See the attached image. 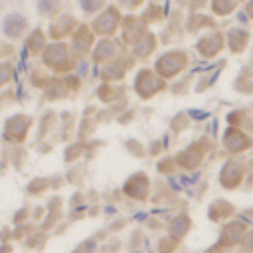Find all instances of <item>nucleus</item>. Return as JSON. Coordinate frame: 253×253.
<instances>
[{
    "label": "nucleus",
    "instance_id": "f257e3e1",
    "mask_svg": "<svg viewBox=\"0 0 253 253\" xmlns=\"http://www.w3.org/2000/svg\"><path fill=\"white\" fill-rule=\"evenodd\" d=\"M182 63H184V55H180V53H168V55H164L158 61V71L162 75H172V73H176L182 67Z\"/></svg>",
    "mask_w": 253,
    "mask_h": 253
},
{
    "label": "nucleus",
    "instance_id": "f03ea898",
    "mask_svg": "<svg viewBox=\"0 0 253 253\" xmlns=\"http://www.w3.org/2000/svg\"><path fill=\"white\" fill-rule=\"evenodd\" d=\"M115 24H117V14H115L113 10H109V12H105V14L95 22V28H97L101 34H109V32L115 28Z\"/></svg>",
    "mask_w": 253,
    "mask_h": 253
},
{
    "label": "nucleus",
    "instance_id": "7ed1b4c3",
    "mask_svg": "<svg viewBox=\"0 0 253 253\" xmlns=\"http://www.w3.org/2000/svg\"><path fill=\"white\" fill-rule=\"evenodd\" d=\"M138 79H140V81H138V85H136V87H138V91H140L142 95H148V93H152L154 89H158V87H160L158 79H154L150 73H140V75H138Z\"/></svg>",
    "mask_w": 253,
    "mask_h": 253
},
{
    "label": "nucleus",
    "instance_id": "20e7f679",
    "mask_svg": "<svg viewBox=\"0 0 253 253\" xmlns=\"http://www.w3.org/2000/svg\"><path fill=\"white\" fill-rule=\"evenodd\" d=\"M24 26H26V22H24L18 14H14V16H10V18L6 20L4 30H6V34H10V36H18V34L24 30Z\"/></svg>",
    "mask_w": 253,
    "mask_h": 253
},
{
    "label": "nucleus",
    "instance_id": "39448f33",
    "mask_svg": "<svg viewBox=\"0 0 253 253\" xmlns=\"http://www.w3.org/2000/svg\"><path fill=\"white\" fill-rule=\"evenodd\" d=\"M219 47H221V38H219V36H210V38H206V40L200 43V49H202L206 55L215 53Z\"/></svg>",
    "mask_w": 253,
    "mask_h": 253
},
{
    "label": "nucleus",
    "instance_id": "423d86ee",
    "mask_svg": "<svg viewBox=\"0 0 253 253\" xmlns=\"http://www.w3.org/2000/svg\"><path fill=\"white\" fill-rule=\"evenodd\" d=\"M215 10L217 12H221V14H225V12H229L231 8H233V0H215Z\"/></svg>",
    "mask_w": 253,
    "mask_h": 253
},
{
    "label": "nucleus",
    "instance_id": "0eeeda50",
    "mask_svg": "<svg viewBox=\"0 0 253 253\" xmlns=\"http://www.w3.org/2000/svg\"><path fill=\"white\" fill-rule=\"evenodd\" d=\"M101 49H97V57H105V55H109V53H113V43H109V42H103L101 45H99Z\"/></svg>",
    "mask_w": 253,
    "mask_h": 253
},
{
    "label": "nucleus",
    "instance_id": "6e6552de",
    "mask_svg": "<svg viewBox=\"0 0 253 253\" xmlns=\"http://www.w3.org/2000/svg\"><path fill=\"white\" fill-rule=\"evenodd\" d=\"M243 42H245V36H243V34H239V36L233 34V36H231V47H233V49H241Z\"/></svg>",
    "mask_w": 253,
    "mask_h": 253
},
{
    "label": "nucleus",
    "instance_id": "1a4fd4ad",
    "mask_svg": "<svg viewBox=\"0 0 253 253\" xmlns=\"http://www.w3.org/2000/svg\"><path fill=\"white\" fill-rule=\"evenodd\" d=\"M103 4V0H81V6L85 8V10H95V8H99Z\"/></svg>",
    "mask_w": 253,
    "mask_h": 253
},
{
    "label": "nucleus",
    "instance_id": "9d476101",
    "mask_svg": "<svg viewBox=\"0 0 253 253\" xmlns=\"http://www.w3.org/2000/svg\"><path fill=\"white\" fill-rule=\"evenodd\" d=\"M249 12H251V14H253V2H251V4H249Z\"/></svg>",
    "mask_w": 253,
    "mask_h": 253
}]
</instances>
